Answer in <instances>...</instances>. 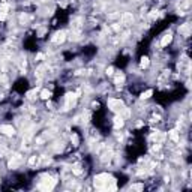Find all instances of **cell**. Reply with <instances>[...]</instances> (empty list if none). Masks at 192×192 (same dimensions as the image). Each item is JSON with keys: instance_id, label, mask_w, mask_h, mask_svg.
<instances>
[{"instance_id": "cell-1", "label": "cell", "mask_w": 192, "mask_h": 192, "mask_svg": "<svg viewBox=\"0 0 192 192\" xmlns=\"http://www.w3.org/2000/svg\"><path fill=\"white\" fill-rule=\"evenodd\" d=\"M110 182H114L110 174H107V173L98 174L95 177V188H98V189H111Z\"/></svg>"}, {"instance_id": "cell-2", "label": "cell", "mask_w": 192, "mask_h": 192, "mask_svg": "<svg viewBox=\"0 0 192 192\" xmlns=\"http://www.w3.org/2000/svg\"><path fill=\"white\" fill-rule=\"evenodd\" d=\"M107 105H108V108H110L111 111H114V113H122V111L125 110V104H123V101L119 99V98H110L108 102H107Z\"/></svg>"}, {"instance_id": "cell-3", "label": "cell", "mask_w": 192, "mask_h": 192, "mask_svg": "<svg viewBox=\"0 0 192 192\" xmlns=\"http://www.w3.org/2000/svg\"><path fill=\"white\" fill-rule=\"evenodd\" d=\"M0 134H3L6 137L15 135V128L12 125H0Z\"/></svg>"}, {"instance_id": "cell-4", "label": "cell", "mask_w": 192, "mask_h": 192, "mask_svg": "<svg viewBox=\"0 0 192 192\" xmlns=\"http://www.w3.org/2000/svg\"><path fill=\"white\" fill-rule=\"evenodd\" d=\"M171 41H173V33H165V35L161 38V42H159L161 48L168 47V44H171Z\"/></svg>"}, {"instance_id": "cell-5", "label": "cell", "mask_w": 192, "mask_h": 192, "mask_svg": "<svg viewBox=\"0 0 192 192\" xmlns=\"http://www.w3.org/2000/svg\"><path fill=\"white\" fill-rule=\"evenodd\" d=\"M65 39H66V32H63V30H62V32H57V33L54 35L53 42H54V44H62Z\"/></svg>"}, {"instance_id": "cell-6", "label": "cell", "mask_w": 192, "mask_h": 192, "mask_svg": "<svg viewBox=\"0 0 192 192\" xmlns=\"http://www.w3.org/2000/svg\"><path fill=\"white\" fill-rule=\"evenodd\" d=\"M132 21H134V15L131 12H125L122 15V24L128 26V24H132Z\"/></svg>"}, {"instance_id": "cell-7", "label": "cell", "mask_w": 192, "mask_h": 192, "mask_svg": "<svg viewBox=\"0 0 192 192\" xmlns=\"http://www.w3.org/2000/svg\"><path fill=\"white\" fill-rule=\"evenodd\" d=\"M150 66V59L147 57V56H143L141 59H140V68L141 69H147Z\"/></svg>"}, {"instance_id": "cell-8", "label": "cell", "mask_w": 192, "mask_h": 192, "mask_svg": "<svg viewBox=\"0 0 192 192\" xmlns=\"http://www.w3.org/2000/svg\"><path fill=\"white\" fill-rule=\"evenodd\" d=\"M39 96L44 99V101H48L51 96H53V92L51 90H48V89H44V90H41V93H39Z\"/></svg>"}, {"instance_id": "cell-9", "label": "cell", "mask_w": 192, "mask_h": 192, "mask_svg": "<svg viewBox=\"0 0 192 192\" xmlns=\"http://www.w3.org/2000/svg\"><path fill=\"white\" fill-rule=\"evenodd\" d=\"M123 125H125V119H123V116H117V117H114V128H116V129H120Z\"/></svg>"}, {"instance_id": "cell-10", "label": "cell", "mask_w": 192, "mask_h": 192, "mask_svg": "<svg viewBox=\"0 0 192 192\" xmlns=\"http://www.w3.org/2000/svg\"><path fill=\"white\" fill-rule=\"evenodd\" d=\"M168 137H170V140H173L176 143L180 141V132H177V131H170L168 132Z\"/></svg>"}, {"instance_id": "cell-11", "label": "cell", "mask_w": 192, "mask_h": 192, "mask_svg": "<svg viewBox=\"0 0 192 192\" xmlns=\"http://www.w3.org/2000/svg\"><path fill=\"white\" fill-rule=\"evenodd\" d=\"M152 95H153V90L149 89V90H146V92H143V93L140 95V98H141V99H149V98H152Z\"/></svg>"}, {"instance_id": "cell-12", "label": "cell", "mask_w": 192, "mask_h": 192, "mask_svg": "<svg viewBox=\"0 0 192 192\" xmlns=\"http://www.w3.org/2000/svg\"><path fill=\"white\" fill-rule=\"evenodd\" d=\"M180 33H185V36L189 35V23H185V24L180 27Z\"/></svg>"}, {"instance_id": "cell-13", "label": "cell", "mask_w": 192, "mask_h": 192, "mask_svg": "<svg viewBox=\"0 0 192 192\" xmlns=\"http://www.w3.org/2000/svg\"><path fill=\"white\" fill-rule=\"evenodd\" d=\"M71 141H72L74 146H78V137H77V134H72L71 135Z\"/></svg>"}, {"instance_id": "cell-14", "label": "cell", "mask_w": 192, "mask_h": 192, "mask_svg": "<svg viewBox=\"0 0 192 192\" xmlns=\"http://www.w3.org/2000/svg\"><path fill=\"white\" fill-rule=\"evenodd\" d=\"M105 72H107V75H110V77H111V75L114 74V68H113V66H110V68H107V69H105Z\"/></svg>"}]
</instances>
